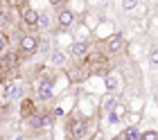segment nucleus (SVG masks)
Listing matches in <instances>:
<instances>
[{"label":"nucleus","instance_id":"obj_1","mask_svg":"<svg viewBox=\"0 0 158 140\" xmlns=\"http://www.w3.org/2000/svg\"><path fill=\"white\" fill-rule=\"evenodd\" d=\"M56 75H59L56 70H43V75H39L34 79L32 95H34V100H36V104L39 102H50V100L56 97V88H54Z\"/></svg>","mask_w":158,"mask_h":140},{"label":"nucleus","instance_id":"obj_2","mask_svg":"<svg viewBox=\"0 0 158 140\" xmlns=\"http://www.w3.org/2000/svg\"><path fill=\"white\" fill-rule=\"evenodd\" d=\"M129 48L127 39L122 34H111L104 39V50H106V57H115V54H122L124 50Z\"/></svg>","mask_w":158,"mask_h":140},{"label":"nucleus","instance_id":"obj_3","mask_svg":"<svg viewBox=\"0 0 158 140\" xmlns=\"http://www.w3.org/2000/svg\"><path fill=\"white\" fill-rule=\"evenodd\" d=\"M39 36L36 34H20L18 36V54L20 57H30L39 52Z\"/></svg>","mask_w":158,"mask_h":140},{"label":"nucleus","instance_id":"obj_4","mask_svg":"<svg viewBox=\"0 0 158 140\" xmlns=\"http://www.w3.org/2000/svg\"><path fill=\"white\" fill-rule=\"evenodd\" d=\"M54 18H56V27H59V29H63V32H68V29L77 27V16H75V14L68 9L66 5L56 9V16H54Z\"/></svg>","mask_w":158,"mask_h":140},{"label":"nucleus","instance_id":"obj_5","mask_svg":"<svg viewBox=\"0 0 158 140\" xmlns=\"http://www.w3.org/2000/svg\"><path fill=\"white\" fill-rule=\"evenodd\" d=\"M18 52H7V54H2L0 57V75H2L5 79L7 77H11L14 72H16V68H18Z\"/></svg>","mask_w":158,"mask_h":140},{"label":"nucleus","instance_id":"obj_6","mask_svg":"<svg viewBox=\"0 0 158 140\" xmlns=\"http://www.w3.org/2000/svg\"><path fill=\"white\" fill-rule=\"evenodd\" d=\"M104 86H106V91H109L111 95L122 93V91H124V77H122V72L111 70L109 75L104 77Z\"/></svg>","mask_w":158,"mask_h":140},{"label":"nucleus","instance_id":"obj_7","mask_svg":"<svg viewBox=\"0 0 158 140\" xmlns=\"http://www.w3.org/2000/svg\"><path fill=\"white\" fill-rule=\"evenodd\" d=\"M18 16H20V23H23L25 27L36 29V25H39V11L34 9V7L23 2V5H20V9H18Z\"/></svg>","mask_w":158,"mask_h":140},{"label":"nucleus","instance_id":"obj_8","mask_svg":"<svg viewBox=\"0 0 158 140\" xmlns=\"http://www.w3.org/2000/svg\"><path fill=\"white\" fill-rule=\"evenodd\" d=\"M88 50H90V43L73 41L70 48H68V54H70V59H73L75 63H79V61H86V59H88Z\"/></svg>","mask_w":158,"mask_h":140},{"label":"nucleus","instance_id":"obj_9","mask_svg":"<svg viewBox=\"0 0 158 140\" xmlns=\"http://www.w3.org/2000/svg\"><path fill=\"white\" fill-rule=\"evenodd\" d=\"M36 106H39V104H36V100H34V97H25L23 102H20V117H23V120L34 117V115L39 113Z\"/></svg>","mask_w":158,"mask_h":140},{"label":"nucleus","instance_id":"obj_10","mask_svg":"<svg viewBox=\"0 0 158 140\" xmlns=\"http://www.w3.org/2000/svg\"><path fill=\"white\" fill-rule=\"evenodd\" d=\"M115 104H118V100H115V95H111V93H106V95H102L99 97V115H109V113H113V108H115Z\"/></svg>","mask_w":158,"mask_h":140},{"label":"nucleus","instance_id":"obj_11","mask_svg":"<svg viewBox=\"0 0 158 140\" xmlns=\"http://www.w3.org/2000/svg\"><path fill=\"white\" fill-rule=\"evenodd\" d=\"M113 115H115L118 124H122V122L127 124V117H129V106H127V102H120V100H118L115 108H113Z\"/></svg>","mask_w":158,"mask_h":140},{"label":"nucleus","instance_id":"obj_12","mask_svg":"<svg viewBox=\"0 0 158 140\" xmlns=\"http://www.w3.org/2000/svg\"><path fill=\"white\" fill-rule=\"evenodd\" d=\"M50 27H52V14H50V11H39V25H36V29H39V32H48Z\"/></svg>","mask_w":158,"mask_h":140},{"label":"nucleus","instance_id":"obj_13","mask_svg":"<svg viewBox=\"0 0 158 140\" xmlns=\"http://www.w3.org/2000/svg\"><path fill=\"white\" fill-rule=\"evenodd\" d=\"M63 63H66V52H61V50H52V52H50V66L61 68Z\"/></svg>","mask_w":158,"mask_h":140},{"label":"nucleus","instance_id":"obj_14","mask_svg":"<svg viewBox=\"0 0 158 140\" xmlns=\"http://www.w3.org/2000/svg\"><path fill=\"white\" fill-rule=\"evenodd\" d=\"M122 138H124V140H140L138 127H127L124 131H122Z\"/></svg>","mask_w":158,"mask_h":140},{"label":"nucleus","instance_id":"obj_15","mask_svg":"<svg viewBox=\"0 0 158 140\" xmlns=\"http://www.w3.org/2000/svg\"><path fill=\"white\" fill-rule=\"evenodd\" d=\"M9 52V34L7 32H0V57Z\"/></svg>","mask_w":158,"mask_h":140},{"label":"nucleus","instance_id":"obj_16","mask_svg":"<svg viewBox=\"0 0 158 140\" xmlns=\"http://www.w3.org/2000/svg\"><path fill=\"white\" fill-rule=\"evenodd\" d=\"M66 7H68V9L75 14L77 18H79V14H84V11H86V2H68Z\"/></svg>","mask_w":158,"mask_h":140},{"label":"nucleus","instance_id":"obj_17","mask_svg":"<svg viewBox=\"0 0 158 140\" xmlns=\"http://www.w3.org/2000/svg\"><path fill=\"white\" fill-rule=\"evenodd\" d=\"M140 140H158V131H154V129H147L145 134H140Z\"/></svg>","mask_w":158,"mask_h":140},{"label":"nucleus","instance_id":"obj_18","mask_svg":"<svg viewBox=\"0 0 158 140\" xmlns=\"http://www.w3.org/2000/svg\"><path fill=\"white\" fill-rule=\"evenodd\" d=\"M135 7H138V0H122V9L124 11H131Z\"/></svg>","mask_w":158,"mask_h":140},{"label":"nucleus","instance_id":"obj_19","mask_svg":"<svg viewBox=\"0 0 158 140\" xmlns=\"http://www.w3.org/2000/svg\"><path fill=\"white\" fill-rule=\"evenodd\" d=\"M149 63H152V66H158V48H152V50H149Z\"/></svg>","mask_w":158,"mask_h":140},{"label":"nucleus","instance_id":"obj_20","mask_svg":"<svg viewBox=\"0 0 158 140\" xmlns=\"http://www.w3.org/2000/svg\"><path fill=\"white\" fill-rule=\"evenodd\" d=\"M109 140H124V138H122V134H118V136H113V138H109Z\"/></svg>","mask_w":158,"mask_h":140},{"label":"nucleus","instance_id":"obj_21","mask_svg":"<svg viewBox=\"0 0 158 140\" xmlns=\"http://www.w3.org/2000/svg\"><path fill=\"white\" fill-rule=\"evenodd\" d=\"M152 25H154V27H156V29H158V16H156V18H154V20H152Z\"/></svg>","mask_w":158,"mask_h":140},{"label":"nucleus","instance_id":"obj_22","mask_svg":"<svg viewBox=\"0 0 158 140\" xmlns=\"http://www.w3.org/2000/svg\"><path fill=\"white\" fill-rule=\"evenodd\" d=\"M90 140H104V138H102V136H99V134H97V136H93Z\"/></svg>","mask_w":158,"mask_h":140},{"label":"nucleus","instance_id":"obj_23","mask_svg":"<svg viewBox=\"0 0 158 140\" xmlns=\"http://www.w3.org/2000/svg\"><path fill=\"white\" fill-rule=\"evenodd\" d=\"M36 140H52L50 136H41V138H36Z\"/></svg>","mask_w":158,"mask_h":140},{"label":"nucleus","instance_id":"obj_24","mask_svg":"<svg viewBox=\"0 0 158 140\" xmlns=\"http://www.w3.org/2000/svg\"><path fill=\"white\" fill-rule=\"evenodd\" d=\"M5 82H7V79H5V77H2V75H0V86H2V84H5Z\"/></svg>","mask_w":158,"mask_h":140}]
</instances>
